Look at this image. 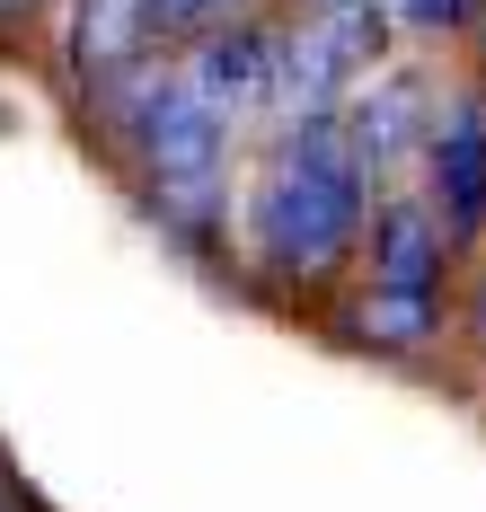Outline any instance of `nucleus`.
<instances>
[{"label": "nucleus", "mask_w": 486, "mask_h": 512, "mask_svg": "<svg viewBox=\"0 0 486 512\" xmlns=\"http://www.w3.org/2000/svg\"><path fill=\"white\" fill-rule=\"evenodd\" d=\"M274 0H142V18H151V53L160 45H195V36H213V27H239V18H266Z\"/></svg>", "instance_id": "8"}, {"label": "nucleus", "mask_w": 486, "mask_h": 512, "mask_svg": "<svg viewBox=\"0 0 486 512\" xmlns=\"http://www.w3.org/2000/svg\"><path fill=\"white\" fill-rule=\"evenodd\" d=\"M389 18H398L407 36H469L486 18V0H389Z\"/></svg>", "instance_id": "9"}, {"label": "nucleus", "mask_w": 486, "mask_h": 512, "mask_svg": "<svg viewBox=\"0 0 486 512\" xmlns=\"http://www.w3.org/2000/svg\"><path fill=\"white\" fill-rule=\"evenodd\" d=\"M478 345H486V292H478Z\"/></svg>", "instance_id": "11"}, {"label": "nucleus", "mask_w": 486, "mask_h": 512, "mask_svg": "<svg viewBox=\"0 0 486 512\" xmlns=\"http://www.w3.org/2000/svg\"><path fill=\"white\" fill-rule=\"evenodd\" d=\"M372 230V168L345 142L336 115H301L274 133V151L248 177L239 204V248L266 292H327Z\"/></svg>", "instance_id": "1"}, {"label": "nucleus", "mask_w": 486, "mask_h": 512, "mask_svg": "<svg viewBox=\"0 0 486 512\" xmlns=\"http://www.w3.org/2000/svg\"><path fill=\"white\" fill-rule=\"evenodd\" d=\"M425 204H433V221H442L451 248H478L486 239V106L478 98H451L442 115H433Z\"/></svg>", "instance_id": "4"}, {"label": "nucleus", "mask_w": 486, "mask_h": 512, "mask_svg": "<svg viewBox=\"0 0 486 512\" xmlns=\"http://www.w3.org/2000/svg\"><path fill=\"white\" fill-rule=\"evenodd\" d=\"M345 292V345L363 354H425L451 327V239L433 204H372L363 256Z\"/></svg>", "instance_id": "3"}, {"label": "nucleus", "mask_w": 486, "mask_h": 512, "mask_svg": "<svg viewBox=\"0 0 486 512\" xmlns=\"http://www.w3.org/2000/svg\"><path fill=\"white\" fill-rule=\"evenodd\" d=\"M27 18H45V0H0V27H27Z\"/></svg>", "instance_id": "10"}, {"label": "nucleus", "mask_w": 486, "mask_h": 512, "mask_svg": "<svg viewBox=\"0 0 486 512\" xmlns=\"http://www.w3.org/2000/svg\"><path fill=\"white\" fill-rule=\"evenodd\" d=\"M433 115L442 106L425 98V80H407V71H380V80H363L354 98L336 106V124H345V142L363 151V168H398V159H425L433 142Z\"/></svg>", "instance_id": "6"}, {"label": "nucleus", "mask_w": 486, "mask_h": 512, "mask_svg": "<svg viewBox=\"0 0 486 512\" xmlns=\"http://www.w3.org/2000/svg\"><path fill=\"white\" fill-rule=\"evenodd\" d=\"M115 151L133 168L142 204L168 239H213L221 230V177H230V115H221L177 62H133L124 80H107Z\"/></svg>", "instance_id": "2"}, {"label": "nucleus", "mask_w": 486, "mask_h": 512, "mask_svg": "<svg viewBox=\"0 0 486 512\" xmlns=\"http://www.w3.org/2000/svg\"><path fill=\"white\" fill-rule=\"evenodd\" d=\"M177 71L221 106V115H248V106H274V71H283V36L274 18H239V27H213L177 53Z\"/></svg>", "instance_id": "5"}, {"label": "nucleus", "mask_w": 486, "mask_h": 512, "mask_svg": "<svg viewBox=\"0 0 486 512\" xmlns=\"http://www.w3.org/2000/svg\"><path fill=\"white\" fill-rule=\"evenodd\" d=\"M133 62H151L142 0H80V71L89 80H124Z\"/></svg>", "instance_id": "7"}]
</instances>
